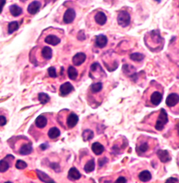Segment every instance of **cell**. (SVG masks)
I'll use <instances>...</instances> for the list:
<instances>
[{"label": "cell", "instance_id": "cell-38", "mask_svg": "<svg viewBox=\"0 0 179 183\" xmlns=\"http://www.w3.org/2000/svg\"><path fill=\"white\" fill-rule=\"evenodd\" d=\"M178 182V180L173 177H170V178H168V180H166V182Z\"/></svg>", "mask_w": 179, "mask_h": 183}, {"label": "cell", "instance_id": "cell-10", "mask_svg": "<svg viewBox=\"0 0 179 183\" xmlns=\"http://www.w3.org/2000/svg\"><path fill=\"white\" fill-rule=\"evenodd\" d=\"M162 99L163 95L158 91L153 92V94H151L150 98V101L151 102V104L154 105V106H158V105H159L161 104V102L162 101Z\"/></svg>", "mask_w": 179, "mask_h": 183}, {"label": "cell", "instance_id": "cell-36", "mask_svg": "<svg viewBox=\"0 0 179 183\" xmlns=\"http://www.w3.org/2000/svg\"><path fill=\"white\" fill-rule=\"evenodd\" d=\"M5 4H6V0H0V14L2 13V10H3Z\"/></svg>", "mask_w": 179, "mask_h": 183}, {"label": "cell", "instance_id": "cell-28", "mask_svg": "<svg viewBox=\"0 0 179 183\" xmlns=\"http://www.w3.org/2000/svg\"><path fill=\"white\" fill-rule=\"evenodd\" d=\"M19 28V24L18 22L14 21L10 22L8 25V32L9 34H12L15 31H17Z\"/></svg>", "mask_w": 179, "mask_h": 183}, {"label": "cell", "instance_id": "cell-27", "mask_svg": "<svg viewBox=\"0 0 179 183\" xmlns=\"http://www.w3.org/2000/svg\"><path fill=\"white\" fill-rule=\"evenodd\" d=\"M38 99L40 104H46L47 103H48L50 101V98L47 94H45V93H39L38 94Z\"/></svg>", "mask_w": 179, "mask_h": 183}, {"label": "cell", "instance_id": "cell-26", "mask_svg": "<svg viewBox=\"0 0 179 183\" xmlns=\"http://www.w3.org/2000/svg\"><path fill=\"white\" fill-rule=\"evenodd\" d=\"M144 55H143L142 53H139V52H134V53H132L130 56V58L133 61L135 62H140L142 61L143 59H144Z\"/></svg>", "mask_w": 179, "mask_h": 183}, {"label": "cell", "instance_id": "cell-12", "mask_svg": "<svg viewBox=\"0 0 179 183\" xmlns=\"http://www.w3.org/2000/svg\"><path fill=\"white\" fill-rule=\"evenodd\" d=\"M81 177V174L77 168L72 167L70 168L68 172V178L71 180H77Z\"/></svg>", "mask_w": 179, "mask_h": 183}, {"label": "cell", "instance_id": "cell-15", "mask_svg": "<svg viewBox=\"0 0 179 183\" xmlns=\"http://www.w3.org/2000/svg\"><path fill=\"white\" fill-rule=\"evenodd\" d=\"M47 118L42 116V115H40V116H37V119H35V125L37 128L39 129H43L45 126H47Z\"/></svg>", "mask_w": 179, "mask_h": 183}, {"label": "cell", "instance_id": "cell-11", "mask_svg": "<svg viewBox=\"0 0 179 183\" xmlns=\"http://www.w3.org/2000/svg\"><path fill=\"white\" fill-rule=\"evenodd\" d=\"M108 43V38L107 37L104 35H99L96 36V39H95V45L99 48H103L107 46Z\"/></svg>", "mask_w": 179, "mask_h": 183}, {"label": "cell", "instance_id": "cell-32", "mask_svg": "<svg viewBox=\"0 0 179 183\" xmlns=\"http://www.w3.org/2000/svg\"><path fill=\"white\" fill-rule=\"evenodd\" d=\"M48 74L51 78H56L57 76L56 69L54 67H50L48 68Z\"/></svg>", "mask_w": 179, "mask_h": 183}, {"label": "cell", "instance_id": "cell-24", "mask_svg": "<svg viewBox=\"0 0 179 183\" xmlns=\"http://www.w3.org/2000/svg\"><path fill=\"white\" fill-rule=\"evenodd\" d=\"M67 74H68V77L70 80H72L74 81L77 78V77L78 76V73L77 71V70L73 66H70L68 67L67 70Z\"/></svg>", "mask_w": 179, "mask_h": 183}, {"label": "cell", "instance_id": "cell-20", "mask_svg": "<svg viewBox=\"0 0 179 183\" xmlns=\"http://www.w3.org/2000/svg\"><path fill=\"white\" fill-rule=\"evenodd\" d=\"M9 11L12 15L14 17H18L22 13V8L19 6H17V4H13V5L10 6Z\"/></svg>", "mask_w": 179, "mask_h": 183}, {"label": "cell", "instance_id": "cell-6", "mask_svg": "<svg viewBox=\"0 0 179 183\" xmlns=\"http://www.w3.org/2000/svg\"><path fill=\"white\" fill-rule=\"evenodd\" d=\"M40 7H41V3L38 1H34L29 4L28 7H27V12L29 14L34 15L39 11Z\"/></svg>", "mask_w": 179, "mask_h": 183}, {"label": "cell", "instance_id": "cell-30", "mask_svg": "<svg viewBox=\"0 0 179 183\" xmlns=\"http://www.w3.org/2000/svg\"><path fill=\"white\" fill-rule=\"evenodd\" d=\"M103 89V83L100 82L96 83L92 85L91 86V91L93 93H98L100 92Z\"/></svg>", "mask_w": 179, "mask_h": 183}, {"label": "cell", "instance_id": "cell-31", "mask_svg": "<svg viewBox=\"0 0 179 183\" xmlns=\"http://www.w3.org/2000/svg\"><path fill=\"white\" fill-rule=\"evenodd\" d=\"M15 167L18 170H24L27 167V164L23 160L19 159L17 160L16 164H15Z\"/></svg>", "mask_w": 179, "mask_h": 183}, {"label": "cell", "instance_id": "cell-33", "mask_svg": "<svg viewBox=\"0 0 179 183\" xmlns=\"http://www.w3.org/2000/svg\"><path fill=\"white\" fill-rule=\"evenodd\" d=\"M148 149V144L147 143H143L140 145L139 148H138V150H139L140 152L141 153H144Z\"/></svg>", "mask_w": 179, "mask_h": 183}, {"label": "cell", "instance_id": "cell-19", "mask_svg": "<svg viewBox=\"0 0 179 183\" xmlns=\"http://www.w3.org/2000/svg\"><path fill=\"white\" fill-rule=\"evenodd\" d=\"M36 172H37V176H38L39 179L40 180H42V182H55L53 180H52L51 178H50L47 174H45L44 172H42L38 170H36Z\"/></svg>", "mask_w": 179, "mask_h": 183}, {"label": "cell", "instance_id": "cell-39", "mask_svg": "<svg viewBox=\"0 0 179 183\" xmlns=\"http://www.w3.org/2000/svg\"><path fill=\"white\" fill-rule=\"evenodd\" d=\"M39 147L41 148L42 150H45L47 147H48V146H47V144H42L40 145Z\"/></svg>", "mask_w": 179, "mask_h": 183}, {"label": "cell", "instance_id": "cell-37", "mask_svg": "<svg viewBox=\"0 0 179 183\" xmlns=\"http://www.w3.org/2000/svg\"><path fill=\"white\" fill-rule=\"evenodd\" d=\"M115 182H127V180L124 177H119L116 180Z\"/></svg>", "mask_w": 179, "mask_h": 183}, {"label": "cell", "instance_id": "cell-34", "mask_svg": "<svg viewBox=\"0 0 179 183\" xmlns=\"http://www.w3.org/2000/svg\"><path fill=\"white\" fill-rule=\"evenodd\" d=\"M7 124V119L4 116H0V126H4Z\"/></svg>", "mask_w": 179, "mask_h": 183}, {"label": "cell", "instance_id": "cell-16", "mask_svg": "<svg viewBox=\"0 0 179 183\" xmlns=\"http://www.w3.org/2000/svg\"><path fill=\"white\" fill-rule=\"evenodd\" d=\"M105 148L103 145L99 142H95L92 144V151L95 154L100 155L104 152Z\"/></svg>", "mask_w": 179, "mask_h": 183}, {"label": "cell", "instance_id": "cell-14", "mask_svg": "<svg viewBox=\"0 0 179 183\" xmlns=\"http://www.w3.org/2000/svg\"><path fill=\"white\" fill-rule=\"evenodd\" d=\"M95 20L100 25H104L107 22V17L103 12H98L95 16Z\"/></svg>", "mask_w": 179, "mask_h": 183}, {"label": "cell", "instance_id": "cell-13", "mask_svg": "<svg viewBox=\"0 0 179 183\" xmlns=\"http://www.w3.org/2000/svg\"><path fill=\"white\" fill-rule=\"evenodd\" d=\"M60 39L59 37H57L56 35H47L45 39V42H46L47 44L51 45V46H57L60 42Z\"/></svg>", "mask_w": 179, "mask_h": 183}, {"label": "cell", "instance_id": "cell-29", "mask_svg": "<svg viewBox=\"0 0 179 183\" xmlns=\"http://www.w3.org/2000/svg\"><path fill=\"white\" fill-rule=\"evenodd\" d=\"M9 164L7 161H5L4 159H2L0 161V172H5L9 170Z\"/></svg>", "mask_w": 179, "mask_h": 183}, {"label": "cell", "instance_id": "cell-7", "mask_svg": "<svg viewBox=\"0 0 179 183\" xmlns=\"http://www.w3.org/2000/svg\"><path fill=\"white\" fill-rule=\"evenodd\" d=\"M178 103V95L177 94H171L166 100V104L168 107H173Z\"/></svg>", "mask_w": 179, "mask_h": 183}, {"label": "cell", "instance_id": "cell-9", "mask_svg": "<svg viewBox=\"0 0 179 183\" xmlns=\"http://www.w3.org/2000/svg\"><path fill=\"white\" fill-rule=\"evenodd\" d=\"M158 157L159 158L161 162L163 163H166L171 160V156L169 152L165 149H158L157 152Z\"/></svg>", "mask_w": 179, "mask_h": 183}, {"label": "cell", "instance_id": "cell-41", "mask_svg": "<svg viewBox=\"0 0 179 183\" xmlns=\"http://www.w3.org/2000/svg\"><path fill=\"white\" fill-rule=\"evenodd\" d=\"M20 1H21V2H26V1H27V0H20Z\"/></svg>", "mask_w": 179, "mask_h": 183}, {"label": "cell", "instance_id": "cell-18", "mask_svg": "<svg viewBox=\"0 0 179 183\" xmlns=\"http://www.w3.org/2000/svg\"><path fill=\"white\" fill-rule=\"evenodd\" d=\"M138 178L142 182H148L152 178V175H151V173L149 171L144 170V171L140 172V174L138 175Z\"/></svg>", "mask_w": 179, "mask_h": 183}, {"label": "cell", "instance_id": "cell-25", "mask_svg": "<svg viewBox=\"0 0 179 183\" xmlns=\"http://www.w3.org/2000/svg\"><path fill=\"white\" fill-rule=\"evenodd\" d=\"M95 160L94 159H90V161H88L86 164H85V167H84V170L87 173L91 172L92 171H94L95 170Z\"/></svg>", "mask_w": 179, "mask_h": 183}, {"label": "cell", "instance_id": "cell-35", "mask_svg": "<svg viewBox=\"0 0 179 183\" xmlns=\"http://www.w3.org/2000/svg\"><path fill=\"white\" fill-rule=\"evenodd\" d=\"M108 162V159L107 158H102V159H99V162H98V164H99V166L100 167H102L103 164H105Z\"/></svg>", "mask_w": 179, "mask_h": 183}, {"label": "cell", "instance_id": "cell-23", "mask_svg": "<svg viewBox=\"0 0 179 183\" xmlns=\"http://www.w3.org/2000/svg\"><path fill=\"white\" fill-rule=\"evenodd\" d=\"M93 137H94V132L90 129H85L82 134V137L85 142L90 141Z\"/></svg>", "mask_w": 179, "mask_h": 183}, {"label": "cell", "instance_id": "cell-4", "mask_svg": "<svg viewBox=\"0 0 179 183\" xmlns=\"http://www.w3.org/2000/svg\"><path fill=\"white\" fill-rule=\"evenodd\" d=\"M73 91H74V88L69 82L65 83L60 87V94L62 96H66Z\"/></svg>", "mask_w": 179, "mask_h": 183}, {"label": "cell", "instance_id": "cell-22", "mask_svg": "<svg viewBox=\"0 0 179 183\" xmlns=\"http://www.w3.org/2000/svg\"><path fill=\"white\" fill-rule=\"evenodd\" d=\"M42 56L46 60H50L52 57V50L50 47H44L42 51Z\"/></svg>", "mask_w": 179, "mask_h": 183}, {"label": "cell", "instance_id": "cell-40", "mask_svg": "<svg viewBox=\"0 0 179 183\" xmlns=\"http://www.w3.org/2000/svg\"><path fill=\"white\" fill-rule=\"evenodd\" d=\"M154 1H155V2H157L158 3H160V2H161V0H154Z\"/></svg>", "mask_w": 179, "mask_h": 183}, {"label": "cell", "instance_id": "cell-1", "mask_svg": "<svg viewBox=\"0 0 179 183\" xmlns=\"http://www.w3.org/2000/svg\"><path fill=\"white\" fill-rule=\"evenodd\" d=\"M168 122V114L164 109H161L160 114L158 115L157 121L155 123V128L158 131H161L163 129L165 125Z\"/></svg>", "mask_w": 179, "mask_h": 183}, {"label": "cell", "instance_id": "cell-8", "mask_svg": "<svg viewBox=\"0 0 179 183\" xmlns=\"http://www.w3.org/2000/svg\"><path fill=\"white\" fill-rule=\"evenodd\" d=\"M78 121H79V118H78L77 115L75 114V113H71V114H70L67 119V126L70 128V129L75 127L78 123Z\"/></svg>", "mask_w": 179, "mask_h": 183}, {"label": "cell", "instance_id": "cell-21", "mask_svg": "<svg viewBox=\"0 0 179 183\" xmlns=\"http://www.w3.org/2000/svg\"><path fill=\"white\" fill-rule=\"evenodd\" d=\"M60 135V131L58 128L52 127L48 131V137L51 139H56Z\"/></svg>", "mask_w": 179, "mask_h": 183}, {"label": "cell", "instance_id": "cell-17", "mask_svg": "<svg viewBox=\"0 0 179 183\" xmlns=\"http://www.w3.org/2000/svg\"><path fill=\"white\" fill-rule=\"evenodd\" d=\"M32 152V146L31 143H27L22 145L19 149V154L22 155H28Z\"/></svg>", "mask_w": 179, "mask_h": 183}, {"label": "cell", "instance_id": "cell-5", "mask_svg": "<svg viewBox=\"0 0 179 183\" xmlns=\"http://www.w3.org/2000/svg\"><path fill=\"white\" fill-rule=\"evenodd\" d=\"M86 60V55L83 52H78L72 57V63L75 66H80Z\"/></svg>", "mask_w": 179, "mask_h": 183}, {"label": "cell", "instance_id": "cell-2", "mask_svg": "<svg viewBox=\"0 0 179 183\" xmlns=\"http://www.w3.org/2000/svg\"><path fill=\"white\" fill-rule=\"evenodd\" d=\"M118 23L120 26L123 27H126L130 24V15L128 12L121 11L118 13L117 17Z\"/></svg>", "mask_w": 179, "mask_h": 183}, {"label": "cell", "instance_id": "cell-3", "mask_svg": "<svg viewBox=\"0 0 179 183\" xmlns=\"http://www.w3.org/2000/svg\"><path fill=\"white\" fill-rule=\"evenodd\" d=\"M76 17V13L73 9H68L65 12L64 16H63V22L65 24H70L74 21V19Z\"/></svg>", "mask_w": 179, "mask_h": 183}]
</instances>
